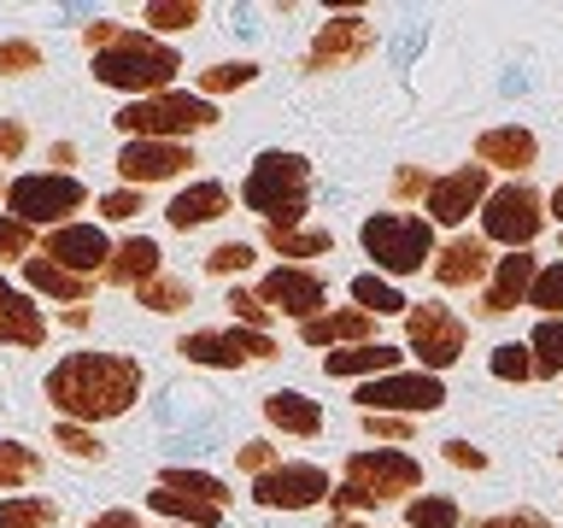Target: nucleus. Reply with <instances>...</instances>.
I'll return each mask as SVG.
<instances>
[{"instance_id":"nucleus-1","label":"nucleus","mask_w":563,"mask_h":528,"mask_svg":"<svg viewBox=\"0 0 563 528\" xmlns=\"http://www.w3.org/2000/svg\"><path fill=\"white\" fill-rule=\"evenodd\" d=\"M147 387V370L130 352H65L59 364L47 370V405L59 411V422H112L141 399Z\"/></svg>"},{"instance_id":"nucleus-2","label":"nucleus","mask_w":563,"mask_h":528,"mask_svg":"<svg viewBox=\"0 0 563 528\" xmlns=\"http://www.w3.org/2000/svg\"><path fill=\"white\" fill-rule=\"evenodd\" d=\"M241 206L264 218V229H299L311 211V158L288 147H264L241 176Z\"/></svg>"},{"instance_id":"nucleus-3","label":"nucleus","mask_w":563,"mask_h":528,"mask_svg":"<svg viewBox=\"0 0 563 528\" xmlns=\"http://www.w3.org/2000/svg\"><path fill=\"white\" fill-rule=\"evenodd\" d=\"M176 77H183V53L170 42H158V35H147V30H123L106 53H95V82L118 88V95H130V100L170 95Z\"/></svg>"},{"instance_id":"nucleus-4","label":"nucleus","mask_w":563,"mask_h":528,"mask_svg":"<svg viewBox=\"0 0 563 528\" xmlns=\"http://www.w3.org/2000/svg\"><path fill=\"white\" fill-rule=\"evenodd\" d=\"M358 241H364V258L376 264V276H387V282L417 276L440 253L434 223L417 218V211H376V218L358 223Z\"/></svg>"},{"instance_id":"nucleus-5","label":"nucleus","mask_w":563,"mask_h":528,"mask_svg":"<svg viewBox=\"0 0 563 528\" xmlns=\"http://www.w3.org/2000/svg\"><path fill=\"white\" fill-rule=\"evenodd\" d=\"M112 123L130 141H188L200 130H218L223 112H218V100H200V95H188V88H170V95L118 106Z\"/></svg>"},{"instance_id":"nucleus-6","label":"nucleus","mask_w":563,"mask_h":528,"mask_svg":"<svg viewBox=\"0 0 563 528\" xmlns=\"http://www.w3.org/2000/svg\"><path fill=\"white\" fill-rule=\"evenodd\" d=\"M341 487H352L369 510L394 505V499H417L422 464L405 447H358V452H346V464H341Z\"/></svg>"},{"instance_id":"nucleus-7","label":"nucleus","mask_w":563,"mask_h":528,"mask_svg":"<svg viewBox=\"0 0 563 528\" xmlns=\"http://www.w3.org/2000/svg\"><path fill=\"white\" fill-rule=\"evenodd\" d=\"M464 346H470V323L452 306H440V299H411V311H405V359L417 370L440 376V370H452L464 359Z\"/></svg>"},{"instance_id":"nucleus-8","label":"nucleus","mask_w":563,"mask_h":528,"mask_svg":"<svg viewBox=\"0 0 563 528\" xmlns=\"http://www.w3.org/2000/svg\"><path fill=\"white\" fill-rule=\"evenodd\" d=\"M545 218V194L528 183H493L487 206H482V241L505 246V253H534Z\"/></svg>"},{"instance_id":"nucleus-9","label":"nucleus","mask_w":563,"mask_h":528,"mask_svg":"<svg viewBox=\"0 0 563 528\" xmlns=\"http://www.w3.org/2000/svg\"><path fill=\"white\" fill-rule=\"evenodd\" d=\"M88 206V188L77 176H59V170H30V176H12L7 183V218L30 223V229H59L70 223V211Z\"/></svg>"},{"instance_id":"nucleus-10","label":"nucleus","mask_w":563,"mask_h":528,"mask_svg":"<svg viewBox=\"0 0 563 528\" xmlns=\"http://www.w3.org/2000/svg\"><path fill=\"white\" fill-rule=\"evenodd\" d=\"M358 411H376V417H429L446 405V382L429 376V370L405 364L394 376H376V382H358Z\"/></svg>"},{"instance_id":"nucleus-11","label":"nucleus","mask_w":563,"mask_h":528,"mask_svg":"<svg viewBox=\"0 0 563 528\" xmlns=\"http://www.w3.org/2000/svg\"><path fill=\"white\" fill-rule=\"evenodd\" d=\"M376 53V24L364 12H329L317 24L311 47H306V77H334V70H352Z\"/></svg>"},{"instance_id":"nucleus-12","label":"nucleus","mask_w":563,"mask_h":528,"mask_svg":"<svg viewBox=\"0 0 563 528\" xmlns=\"http://www.w3.org/2000/svg\"><path fill=\"white\" fill-rule=\"evenodd\" d=\"M176 352L206 370H246V364H271L282 346H276V334H253V329L229 323V329H188L176 341Z\"/></svg>"},{"instance_id":"nucleus-13","label":"nucleus","mask_w":563,"mask_h":528,"mask_svg":"<svg viewBox=\"0 0 563 528\" xmlns=\"http://www.w3.org/2000/svg\"><path fill=\"white\" fill-rule=\"evenodd\" d=\"M253 294L264 299L271 317H294V323H311V317L329 311V282L311 264H276V271H264Z\"/></svg>"},{"instance_id":"nucleus-14","label":"nucleus","mask_w":563,"mask_h":528,"mask_svg":"<svg viewBox=\"0 0 563 528\" xmlns=\"http://www.w3.org/2000/svg\"><path fill=\"white\" fill-rule=\"evenodd\" d=\"M329 470L323 464H306V458H282L271 475H258L253 482V505L264 510H311L329 499Z\"/></svg>"},{"instance_id":"nucleus-15","label":"nucleus","mask_w":563,"mask_h":528,"mask_svg":"<svg viewBox=\"0 0 563 528\" xmlns=\"http://www.w3.org/2000/svg\"><path fill=\"white\" fill-rule=\"evenodd\" d=\"M487 194H493V170L487 165H457L446 176H434V188H429V223L434 229H464L470 223V211H482L487 206Z\"/></svg>"},{"instance_id":"nucleus-16","label":"nucleus","mask_w":563,"mask_h":528,"mask_svg":"<svg viewBox=\"0 0 563 528\" xmlns=\"http://www.w3.org/2000/svg\"><path fill=\"white\" fill-rule=\"evenodd\" d=\"M188 165H200L188 141H123V153H118L123 188H141V194H147L153 183H170V176H183Z\"/></svg>"},{"instance_id":"nucleus-17","label":"nucleus","mask_w":563,"mask_h":528,"mask_svg":"<svg viewBox=\"0 0 563 528\" xmlns=\"http://www.w3.org/2000/svg\"><path fill=\"white\" fill-rule=\"evenodd\" d=\"M475 165L499 170L505 183H522L540 165V135L522 130V123H493V130L475 135Z\"/></svg>"},{"instance_id":"nucleus-18","label":"nucleus","mask_w":563,"mask_h":528,"mask_svg":"<svg viewBox=\"0 0 563 528\" xmlns=\"http://www.w3.org/2000/svg\"><path fill=\"white\" fill-rule=\"evenodd\" d=\"M42 258H53L70 276H95V271L112 264V241H106L100 223H59V229H47Z\"/></svg>"},{"instance_id":"nucleus-19","label":"nucleus","mask_w":563,"mask_h":528,"mask_svg":"<svg viewBox=\"0 0 563 528\" xmlns=\"http://www.w3.org/2000/svg\"><path fill=\"white\" fill-rule=\"evenodd\" d=\"M493 264H499V258H493V246L482 235H464V229H457L452 241H440L429 276H434V288H487Z\"/></svg>"},{"instance_id":"nucleus-20","label":"nucleus","mask_w":563,"mask_h":528,"mask_svg":"<svg viewBox=\"0 0 563 528\" xmlns=\"http://www.w3.org/2000/svg\"><path fill=\"white\" fill-rule=\"evenodd\" d=\"M534 276H540V258L534 253H505L499 264H493L482 299H475V317H510L517 306H528Z\"/></svg>"},{"instance_id":"nucleus-21","label":"nucleus","mask_w":563,"mask_h":528,"mask_svg":"<svg viewBox=\"0 0 563 528\" xmlns=\"http://www.w3.org/2000/svg\"><path fill=\"white\" fill-rule=\"evenodd\" d=\"M299 341L317 346V352H341V346H369L376 341V317L358 311V306H341V311H323L311 323H299Z\"/></svg>"},{"instance_id":"nucleus-22","label":"nucleus","mask_w":563,"mask_h":528,"mask_svg":"<svg viewBox=\"0 0 563 528\" xmlns=\"http://www.w3.org/2000/svg\"><path fill=\"white\" fill-rule=\"evenodd\" d=\"M0 346H18V352L47 346V317H42V306H35L24 288H12L7 276H0Z\"/></svg>"},{"instance_id":"nucleus-23","label":"nucleus","mask_w":563,"mask_h":528,"mask_svg":"<svg viewBox=\"0 0 563 528\" xmlns=\"http://www.w3.org/2000/svg\"><path fill=\"white\" fill-rule=\"evenodd\" d=\"M264 422H271L276 435H294V440H317L323 435V405L311 394H299V387H276V394H264Z\"/></svg>"},{"instance_id":"nucleus-24","label":"nucleus","mask_w":563,"mask_h":528,"mask_svg":"<svg viewBox=\"0 0 563 528\" xmlns=\"http://www.w3.org/2000/svg\"><path fill=\"white\" fill-rule=\"evenodd\" d=\"M405 346H387V341H369V346H341V352H323V370L329 376H346V382H376V376H394L405 370Z\"/></svg>"},{"instance_id":"nucleus-25","label":"nucleus","mask_w":563,"mask_h":528,"mask_svg":"<svg viewBox=\"0 0 563 528\" xmlns=\"http://www.w3.org/2000/svg\"><path fill=\"white\" fill-rule=\"evenodd\" d=\"M229 211H235V200H229V188H223V183H188V188L165 206V223L188 235V229H206V223L229 218Z\"/></svg>"},{"instance_id":"nucleus-26","label":"nucleus","mask_w":563,"mask_h":528,"mask_svg":"<svg viewBox=\"0 0 563 528\" xmlns=\"http://www.w3.org/2000/svg\"><path fill=\"white\" fill-rule=\"evenodd\" d=\"M165 271V253H158L153 235H130L112 246V264L100 271V282H112V288H147V282Z\"/></svg>"},{"instance_id":"nucleus-27","label":"nucleus","mask_w":563,"mask_h":528,"mask_svg":"<svg viewBox=\"0 0 563 528\" xmlns=\"http://www.w3.org/2000/svg\"><path fill=\"white\" fill-rule=\"evenodd\" d=\"M24 294H47V299H59V306H88L95 299V276H70V271H59L53 258H42V253H30L24 258Z\"/></svg>"},{"instance_id":"nucleus-28","label":"nucleus","mask_w":563,"mask_h":528,"mask_svg":"<svg viewBox=\"0 0 563 528\" xmlns=\"http://www.w3.org/2000/svg\"><path fill=\"white\" fill-rule=\"evenodd\" d=\"M147 510L170 517L176 528H218V522H223V505H206V499L176 493V487H153V493H147Z\"/></svg>"},{"instance_id":"nucleus-29","label":"nucleus","mask_w":563,"mask_h":528,"mask_svg":"<svg viewBox=\"0 0 563 528\" xmlns=\"http://www.w3.org/2000/svg\"><path fill=\"white\" fill-rule=\"evenodd\" d=\"M346 294H352V306L369 311V317H405V311H411V299L399 294V282H387V276H376V271H358Z\"/></svg>"},{"instance_id":"nucleus-30","label":"nucleus","mask_w":563,"mask_h":528,"mask_svg":"<svg viewBox=\"0 0 563 528\" xmlns=\"http://www.w3.org/2000/svg\"><path fill=\"white\" fill-rule=\"evenodd\" d=\"M264 246H271L276 258H329L334 253V235L317 223H299V229H264Z\"/></svg>"},{"instance_id":"nucleus-31","label":"nucleus","mask_w":563,"mask_h":528,"mask_svg":"<svg viewBox=\"0 0 563 528\" xmlns=\"http://www.w3.org/2000/svg\"><path fill=\"white\" fill-rule=\"evenodd\" d=\"M135 299L147 311H158V317H176V311H188L194 306V282L188 276H176V271H158L147 288H135Z\"/></svg>"},{"instance_id":"nucleus-32","label":"nucleus","mask_w":563,"mask_h":528,"mask_svg":"<svg viewBox=\"0 0 563 528\" xmlns=\"http://www.w3.org/2000/svg\"><path fill=\"white\" fill-rule=\"evenodd\" d=\"M528 352H534V382L563 376V317H540L528 334Z\"/></svg>"},{"instance_id":"nucleus-33","label":"nucleus","mask_w":563,"mask_h":528,"mask_svg":"<svg viewBox=\"0 0 563 528\" xmlns=\"http://www.w3.org/2000/svg\"><path fill=\"white\" fill-rule=\"evenodd\" d=\"M59 522V505L47 493H12L0 499V528H53Z\"/></svg>"},{"instance_id":"nucleus-34","label":"nucleus","mask_w":563,"mask_h":528,"mask_svg":"<svg viewBox=\"0 0 563 528\" xmlns=\"http://www.w3.org/2000/svg\"><path fill=\"white\" fill-rule=\"evenodd\" d=\"M158 487L194 493V499H206V505H223V510H229V482H223V475H211V470H183V464H170V470H158Z\"/></svg>"},{"instance_id":"nucleus-35","label":"nucleus","mask_w":563,"mask_h":528,"mask_svg":"<svg viewBox=\"0 0 563 528\" xmlns=\"http://www.w3.org/2000/svg\"><path fill=\"white\" fill-rule=\"evenodd\" d=\"M464 522V510H457L452 493H417V499H405V528H457Z\"/></svg>"},{"instance_id":"nucleus-36","label":"nucleus","mask_w":563,"mask_h":528,"mask_svg":"<svg viewBox=\"0 0 563 528\" xmlns=\"http://www.w3.org/2000/svg\"><path fill=\"white\" fill-rule=\"evenodd\" d=\"M194 82H200V100H218V95H229V88H253L258 65L253 59H218V65H206Z\"/></svg>"},{"instance_id":"nucleus-37","label":"nucleus","mask_w":563,"mask_h":528,"mask_svg":"<svg viewBox=\"0 0 563 528\" xmlns=\"http://www.w3.org/2000/svg\"><path fill=\"white\" fill-rule=\"evenodd\" d=\"M141 24L158 30V35H183L200 24V0H147L141 7Z\"/></svg>"},{"instance_id":"nucleus-38","label":"nucleus","mask_w":563,"mask_h":528,"mask_svg":"<svg viewBox=\"0 0 563 528\" xmlns=\"http://www.w3.org/2000/svg\"><path fill=\"white\" fill-rule=\"evenodd\" d=\"M35 475H42V452L24 447V440H0V493L24 487Z\"/></svg>"},{"instance_id":"nucleus-39","label":"nucleus","mask_w":563,"mask_h":528,"mask_svg":"<svg viewBox=\"0 0 563 528\" xmlns=\"http://www.w3.org/2000/svg\"><path fill=\"white\" fill-rule=\"evenodd\" d=\"M487 370L499 382H534V352H528V341H499L487 352Z\"/></svg>"},{"instance_id":"nucleus-40","label":"nucleus","mask_w":563,"mask_h":528,"mask_svg":"<svg viewBox=\"0 0 563 528\" xmlns=\"http://www.w3.org/2000/svg\"><path fill=\"white\" fill-rule=\"evenodd\" d=\"M253 264H258V246H253V241H218V246L206 253V271H211V276H246Z\"/></svg>"},{"instance_id":"nucleus-41","label":"nucleus","mask_w":563,"mask_h":528,"mask_svg":"<svg viewBox=\"0 0 563 528\" xmlns=\"http://www.w3.org/2000/svg\"><path fill=\"white\" fill-rule=\"evenodd\" d=\"M528 306H534L540 317H563V258L540 264L534 288H528Z\"/></svg>"},{"instance_id":"nucleus-42","label":"nucleus","mask_w":563,"mask_h":528,"mask_svg":"<svg viewBox=\"0 0 563 528\" xmlns=\"http://www.w3.org/2000/svg\"><path fill=\"white\" fill-rule=\"evenodd\" d=\"M30 70H42V42H30V35L0 42V77H30Z\"/></svg>"},{"instance_id":"nucleus-43","label":"nucleus","mask_w":563,"mask_h":528,"mask_svg":"<svg viewBox=\"0 0 563 528\" xmlns=\"http://www.w3.org/2000/svg\"><path fill=\"white\" fill-rule=\"evenodd\" d=\"M229 317H235L241 329H253V334H271V311H264V299L253 294V288H229Z\"/></svg>"},{"instance_id":"nucleus-44","label":"nucleus","mask_w":563,"mask_h":528,"mask_svg":"<svg viewBox=\"0 0 563 528\" xmlns=\"http://www.w3.org/2000/svg\"><path fill=\"white\" fill-rule=\"evenodd\" d=\"M387 188H394V200H399V206H417V200H429V188H434V170H429V165H399V170H394V183H387Z\"/></svg>"},{"instance_id":"nucleus-45","label":"nucleus","mask_w":563,"mask_h":528,"mask_svg":"<svg viewBox=\"0 0 563 528\" xmlns=\"http://www.w3.org/2000/svg\"><path fill=\"white\" fill-rule=\"evenodd\" d=\"M364 435L376 440V447H405V440L417 435V417H376V411H364Z\"/></svg>"},{"instance_id":"nucleus-46","label":"nucleus","mask_w":563,"mask_h":528,"mask_svg":"<svg viewBox=\"0 0 563 528\" xmlns=\"http://www.w3.org/2000/svg\"><path fill=\"white\" fill-rule=\"evenodd\" d=\"M35 253V229L18 218H0V264H24Z\"/></svg>"},{"instance_id":"nucleus-47","label":"nucleus","mask_w":563,"mask_h":528,"mask_svg":"<svg viewBox=\"0 0 563 528\" xmlns=\"http://www.w3.org/2000/svg\"><path fill=\"white\" fill-rule=\"evenodd\" d=\"M235 464L258 482V475H271V470L282 464V447H271V440H241V447H235Z\"/></svg>"},{"instance_id":"nucleus-48","label":"nucleus","mask_w":563,"mask_h":528,"mask_svg":"<svg viewBox=\"0 0 563 528\" xmlns=\"http://www.w3.org/2000/svg\"><path fill=\"white\" fill-rule=\"evenodd\" d=\"M53 447H65L70 458H106L95 429H82V422H59V429H53Z\"/></svg>"},{"instance_id":"nucleus-49","label":"nucleus","mask_w":563,"mask_h":528,"mask_svg":"<svg viewBox=\"0 0 563 528\" xmlns=\"http://www.w3.org/2000/svg\"><path fill=\"white\" fill-rule=\"evenodd\" d=\"M135 211H147V206H141V188H112V194H100V218L130 223Z\"/></svg>"},{"instance_id":"nucleus-50","label":"nucleus","mask_w":563,"mask_h":528,"mask_svg":"<svg viewBox=\"0 0 563 528\" xmlns=\"http://www.w3.org/2000/svg\"><path fill=\"white\" fill-rule=\"evenodd\" d=\"M24 147H30V123L24 118H0V165L24 158Z\"/></svg>"},{"instance_id":"nucleus-51","label":"nucleus","mask_w":563,"mask_h":528,"mask_svg":"<svg viewBox=\"0 0 563 528\" xmlns=\"http://www.w3.org/2000/svg\"><path fill=\"white\" fill-rule=\"evenodd\" d=\"M440 458H446L452 470H487V452L482 447H470V440H440Z\"/></svg>"},{"instance_id":"nucleus-52","label":"nucleus","mask_w":563,"mask_h":528,"mask_svg":"<svg viewBox=\"0 0 563 528\" xmlns=\"http://www.w3.org/2000/svg\"><path fill=\"white\" fill-rule=\"evenodd\" d=\"M123 30H130V24H112V18H95V24H82V47H88V53H106V47H112Z\"/></svg>"},{"instance_id":"nucleus-53","label":"nucleus","mask_w":563,"mask_h":528,"mask_svg":"<svg viewBox=\"0 0 563 528\" xmlns=\"http://www.w3.org/2000/svg\"><path fill=\"white\" fill-rule=\"evenodd\" d=\"M475 528H552V522L534 517V510H499V517H482Z\"/></svg>"},{"instance_id":"nucleus-54","label":"nucleus","mask_w":563,"mask_h":528,"mask_svg":"<svg viewBox=\"0 0 563 528\" xmlns=\"http://www.w3.org/2000/svg\"><path fill=\"white\" fill-rule=\"evenodd\" d=\"M88 528H147V522H141L135 510H100V517L88 522Z\"/></svg>"},{"instance_id":"nucleus-55","label":"nucleus","mask_w":563,"mask_h":528,"mask_svg":"<svg viewBox=\"0 0 563 528\" xmlns=\"http://www.w3.org/2000/svg\"><path fill=\"white\" fill-rule=\"evenodd\" d=\"M53 170H59V176H70V165H77V147H70V141H53Z\"/></svg>"},{"instance_id":"nucleus-56","label":"nucleus","mask_w":563,"mask_h":528,"mask_svg":"<svg viewBox=\"0 0 563 528\" xmlns=\"http://www.w3.org/2000/svg\"><path fill=\"white\" fill-rule=\"evenodd\" d=\"M545 218H552V223L563 229V183H558L552 194H545Z\"/></svg>"},{"instance_id":"nucleus-57","label":"nucleus","mask_w":563,"mask_h":528,"mask_svg":"<svg viewBox=\"0 0 563 528\" xmlns=\"http://www.w3.org/2000/svg\"><path fill=\"white\" fill-rule=\"evenodd\" d=\"M329 528H376V522H358V517H329Z\"/></svg>"},{"instance_id":"nucleus-58","label":"nucleus","mask_w":563,"mask_h":528,"mask_svg":"<svg viewBox=\"0 0 563 528\" xmlns=\"http://www.w3.org/2000/svg\"><path fill=\"white\" fill-rule=\"evenodd\" d=\"M558 452H563V447H558Z\"/></svg>"}]
</instances>
